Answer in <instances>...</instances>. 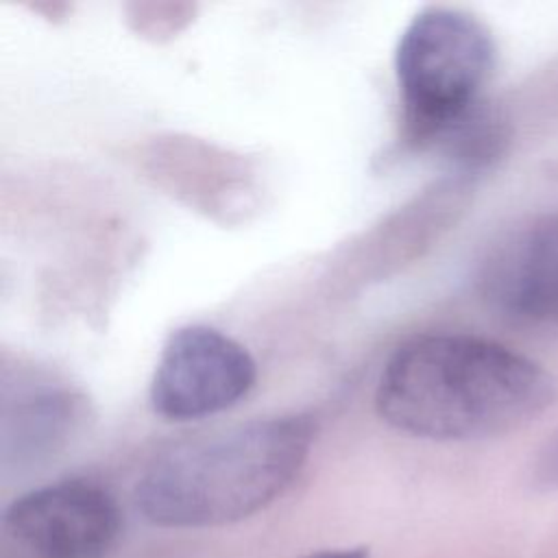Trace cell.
Returning <instances> with one entry per match:
<instances>
[{
	"mask_svg": "<svg viewBox=\"0 0 558 558\" xmlns=\"http://www.w3.org/2000/svg\"><path fill=\"white\" fill-rule=\"evenodd\" d=\"M83 399L65 388H41L20 397L2 421V471L26 473L52 460L78 429Z\"/></svg>",
	"mask_w": 558,
	"mask_h": 558,
	"instance_id": "7",
	"label": "cell"
},
{
	"mask_svg": "<svg viewBox=\"0 0 558 558\" xmlns=\"http://www.w3.org/2000/svg\"><path fill=\"white\" fill-rule=\"evenodd\" d=\"M310 416L253 418L159 451L135 484L140 514L168 530L218 527L253 517L281 497L307 462Z\"/></svg>",
	"mask_w": 558,
	"mask_h": 558,
	"instance_id": "2",
	"label": "cell"
},
{
	"mask_svg": "<svg viewBox=\"0 0 558 558\" xmlns=\"http://www.w3.org/2000/svg\"><path fill=\"white\" fill-rule=\"evenodd\" d=\"M554 401L532 357L471 333H425L386 362L375 408L390 427L429 440H477L519 429Z\"/></svg>",
	"mask_w": 558,
	"mask_h": 558,
	"instance_id": "1",
	"label": "cell"
},
{
	"mask_svg": "<svg viewBox=\"0 0 558 558\" xmlns=\"http://www.w3.org/2000/svg\"><path fill=\"white\" fill-rule=\"evenodd\" d=\"M493 65L495 44L480 20L445 7L421 11L405 26L395 54L410 142H445L480 109Z\"/></svg>",
	"mask_w": 558,
	"mask_h": 558,
	"instance_id": "3",
	"label": "cell"
},
{
	"mask_svg": "<svg viewBox=\"0 0 558 558\" xmlns=\"http://www.w3.org/2000/svg\"><path fill=\"white\" fill-rule=\"evenodd\" d=\"M536 477L547 486H558V438L547 442L536 464Z\"/></svg>",
	"mask_w": 558,
	"mask_h": 558,
	"instance_id": "8",
	"label": "cell"
},
{
	"mask_svg": "<svg viewBox=\"0 0 558 558\" xmlns=\"http://www.w3.org/2000/svg\"><path fill=\"white\" fill-rule=\"evenodd\" d=\"M301 558H368V549L366 547H331V549L310 551Z\"/></svg>",
	"mask_w": 558,
	"mask_h": 558,
	"instance_id": "9",
	"label": "cell"
},
{
	"mask_svg": "<svg viewBox=\"0 0 558 558\" xmlns=\"http://www.w3.org/2000/svg\"><path fill=\"white\" fill-rule=\"evenodd\" d=\"M480 290L510 320H558V214L538 216L508 233L486 257Z\"/></svg>",
	"mask_w": 558,
	"mask_h": 558,
	"instance_id": "6",
	"label": "cell"
},
{
	"mask_svg": "<svg viewBox=\"0 0 558 558\" xmlns=\"http://www.w3.org/2000/svg\"><path fill=\"white\" fill-rule=\"evenodd\" d=\"M255 377V360L240 342L214 327L187 325L161 349L150 405L168 421L211 416L246 397Z\"/></svg>",
	"mask_w": 558,
	"mask_h": 558,
	"instance_id": "5",
	"label": "cell"
},
{
	"mask_svg": "<svg viewBox=\"0 0 558 558\" xmlns=\"http://www.w3.org/2000/svg\"><path fill=\"white\" fill-rule=\"evenodd\" d=\"M122 534V510L100 484L52 482L13 499L0 519V558H105Z\"/></svg>",
	"mask_w": 558,
	"mask_h": 558,
	"instance_id": "4",
	"label": "cell"
}]
</instances>
